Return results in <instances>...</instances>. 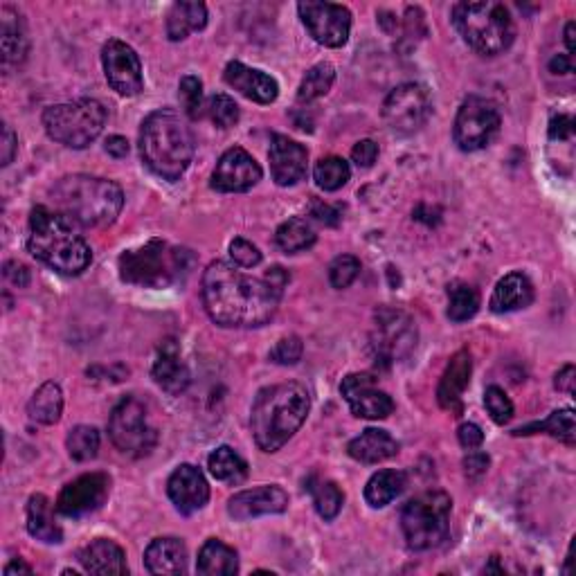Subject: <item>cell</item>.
I'll list each match as a JSON object with an SVG mask.
<instances>
[{
	"mask_svg": "<svg viewBox=\"0 0 576 576\" xmlns=\"http://www.w3.org/2000/svg\"><path fill=\"white\" fill-rule=\"evenodd\" d=\"M203 304L210 318L221 327L250 329L273 318L282 293L266 279L241 273L230 261H212L203 273Z\"/></svg>",
	"mask_w": 576,
	"mask_h": 576,
	"instance_id": "cell-1",
	"label": "cell"
},
{
	"mask_svg": "<svg viewBox=\"0 0 576 576\" xmlns=\"http://www.w3.org/2000/svg\"><path fill=\"white\" fill-rule=\"evenodd\" d=\"M311 396L300 383H277L264 387L255 396L250 412V428L264 453H277L306 421Z\"/></svg>",
	"mask_w": 576,
	"mask_h": 576,
	"instance_id": "cell-2",
	"label": "cell"
},
{
	"mask_svg": "<svg viewBox=\"0 0 576 576\" xmlns=\"http://www.w3.org/2000/svg\"><path fill=\"white\" fill-rule=\"evenodd\" d=\"M54 212L66 216L70 223L84 228H104L111 225L122 212L124 194L113 180L75 174L61 178L52 187Z\"/></svg>",
	"mask_w": 576,
	"mask_h": 576,
	"instance_id": "cell-3",
	"label": "cell"
},
{
	"mask_svg": "<svg viewBox=\"0 0 576 576\" xmlns=\"http://www.w3.org/2000/svg\"><path fill=\"white\" fill-rule=\"evenodd\" d=\"M27 248L36 259L61 275H81L93 261L88 243L66 216L43 205L34 207L30 214Z\"/></svg>",
	"mask_w": 576,
	"mask_h": 576,
	"instance_id": "cell-4",
	"label": "cell"
},
{
	"mask_svg": "<svg viewBox=\"0 0 576 576\" xmlns=\"http://www.w3.org/2000/svg\"><path fill=\"white\" fill-rule=\"evenodd\" d=\"M140 156L153 174L174 183L194 158V138L180 115L160 108L142 122Z\"/></svg>",
	"mask_w": 576,
	"mask_h": 576,
	"instance_id": "cell-5",
	"label": "cell"
},
{
	"mask_svg": "<svg viewBox=\"0 0 576 576\" xmlns=\"http://www.w3.org/2000/svg\"><path fill=\"white\" fill-rule=\"evenodd\" d=\"M453 25L475 52L486 57H495L507 50L516 36L509 7L493 0L457 3L453 7Z\"/></svg>",
	"mask_w": 576,
	"mask_h": 576,
	"instance_id": "cell-6",
	"label": "cell"
},
{
	"mask_svg": "<svg viewBox=\"0 0 576 576\" xmlns=\"http://www.w3.org/2000/svg\"><path fill=\"white\" fill-rule=\"evenodd\" d=\"M187 250L171 248L169 243L151 239L138 250H126L120 257V277L124 282L144 288H165L187 270Z\"/></svg>",
	"mask_w": 576,
	"mask_h": 576,
	"instance_id": "cell-7",
	"label": "cell"
},
{
	"mask_svg": "<svg viewBox=\"0 0 576 576\" xmlns=\"http://www.w3.org/2000/svg\"><path fill=\"white\" fill-rule=\"evenodd\" d=\"M453 500L444 491H426L403 507L401 527L408 547L414 552L439 547L450 531Z\"/></svg>",
	"mask_w": 576,
	"mask_h": 576,
	"instance_id": "cell-8",
	"label": "cell"
},
{
	"mask_svg": "<svg viewBox=\"0 0 576 576\" xmlns=\"http://www.w3.org/2000/svg\"><path fill=\"white\" fill-rule=\"evenodd\" d=\"M106 124V111L97 99H77V102L45 108L43 129L54 142L70 149H86L99 138Z\"/></svg>",
	"mask_w": 576,
	"mask_h": 576,
	"instance_id": "cell-9",
	"label": "cell"
},
{
	"mask_svg": "<svg viewBox=\"0 0 576 576\" xmlns=\"http://www.w3.org/2000/svg\"><path fill=\"white\" fill-rule=\"evenodd\" d=\"M108 435L124 455L131 457L149 455L158 441V432L147 421V410L133 396L115 405L108 419Z\"/></svg>",
	"mask_w": 576,
	"mask_h": 576,
	"instance_id": "cell-10",
	"label": "cell"
},
{
	"mask_svg": "<svg viewBox=\"0 0 576 576\" xmlns=\"http://www.w3.org/2000/svg\"><path fill=\"white\" fill-rule=\"evenodd\" d=\"M417 338V324L405 311L383 306V309L374 313L372 345L385 363H396V360L408 358L412 349L417 347Z\"/></svg>",
	"mask_w": 576,
	"mask_h": 576,
	"instance_id": "cell-11",
	"label": "cell"
},
{
	"mask_svg": "<svg viewBox=\"0 0 576 576\" xmlns=\"http://www.w3.org/2000/svg\"><path fill=\"white\" fill-rule=\"evenodd\" d=\"M500 131L498 106L484 97H468L455 117V142L462 151H480L489 147Z\"/></svg>",
	"mask_w": 576,
	"mask_h": 576,
	"instance_id": "cell-12",
	"label": "cell"
},
{
	"mask_svg": "<svg viewBox=\"0 0 576 576\" xmlns=\"http://www.w3.org/2000/svg\"><path fill=\"white\" fill-rule=\"evenodd\" d=\"M432 113V99L426 86L401 84L387 95L383 104V120L394 133L410 135L428 122Z\"/></svg>",
	"mask_w": 576,
	"mask_h": 576,
	"instance_id": "cell-13",
	"label": "cell"
},
{
	"mask_svg": "<svg viewBox=\"0 0 576 576\" xmlns=\"http://www.w3.org/2000/svg\"><path fill=\"white\" fill-rule=\"evenodd\" d=\"M302 23L324 48H342L351 32V12L345 5L318 3V0H304L297 5Z\"/></svg>",
	"mask_w": 576,
	"mask_h": 576,
	"instance_id": "cell-14",
	"label": "cell"
},
{
	"mask_svg": "<svg viewBox=\"0 0 576 576\" xmlns=\"http://www.w3.org/2000/svg\"><path fill=\"white\" fill-rule=\"evenodd\" d=\"M102 63L108 86H111L115 93L124 97H133L140 93L144 86L142 63L129 43L120 39L106 41L102 48Z\"/></svg>",
	"mask_w": 576,
	"mask_h": 576,
	"instance_id": "cell-15",
	"label": "cell"
},
{
	"mask_svg": "<svg viewBox=\"0 0 576 576\" xmlns=\"http://www.w3.org/2000/svg\"><path fill=\"white\" fill-rule=\"evenodd\" d=\"M111 491V477L106 473H86L66 484L57 498V511L68 518H81L97 511Z\"/></svg>",
	"mask_w": 576,
	"mask_h": 576,
	"instance_id": "cell-16",
	"label": "cell"
},
{
	"mask_svg": "<svg viewBox=\"0 0 576 576\" xmlns=\"http://www.w3.org/2000/svg\"><path fill=\"white\" fill-rule=\"evenodd\" d=\"M340 392L351 412L360 419H387L394 412L392 396L376 385L372 374H349L342 378Z\"/></svg>",
	"mask_w": 576,
	"mask_h": 576,
	"instance_id": "cell-17",
	"label": "cell"
},
{
	"mask_svg": "<svg viewBox=\"0 0 576 576\" xmlns=\"http://www.w3.org/2000/svg\"><path fill=\"white\" fill-rule=\"evenodd\" d=\"M261 180L259 162L246 149L232 147L216 162L212 174V189L223 194L248 192Z\"/></svg>",
	"mask_w": 576,
	"mask_h": 576,
	"instance_id": "cell-18",
	"label": "cell"
},
{
	"mask_svg": "<svg viewBox=\"0 0 576 576\" xmlns=\"http://www.w3.org/2000/svg\"><path fill=\"white\" fill-rule=\"evenodd\" d=\"M169 500L174 502V507L192 516V513L201 511L207 500H210V484H207L201 468L192 464H180L174 473L169 475L167 482Z\"/></svg>",
	"mask_w": 576,
	"mask_h": 576,
	"instance_id": "cell-19",
	"label": "cell"
},
{
	"mask_svg": "<svg viewBox=\"0 0 576 576\" xmlns=\"http://www.w3.org/2000/svg\"><path fill=\"white\" fill-rule=\"evenodd\" d=\"M270 160V174L279 187L297 185L306 176V167H309V153L300 142H295L286 135H273L268 149Z\"/></svg>",
	"mask_w": 576,
	"mask_h": 576,
	"instance_id": "cell-20",
	"label": "cell"
},
{
	"mask_svg": "<svg viewBox=\"0 0 576 576\" xmlns=\"http://www.w3.org/2000/svg\"><path fill=\"white\" fill-rule=\"evenodd\" d=\"M288 507V493L282 486L268 484L257 489L239 491L228 500V513L234 520H250L268 513H282Z\"/></svg>",
	"mask_w": 576,
	"mask_h": 576,
	"instance_id": "cell-21",
	"label": "cell"
},
{
	"mask_svg": "<svg viewBox=\"0 0 576 576\" xmlns=\"http://www.w3.org/2000/svg\"><path fill=\"white\" fill-rule=\"evenodd\" d=\"M471 374H473V358L468 354V349L457 351L446 365L444 374H441V381L437 387V401L441 408L448 410L450 414H455V417L462 414V396L468 383H471Z\"/></svg>",
	"mask_w": 576,
	"mask_h": 576,
	"instance_id": "cell-22",
	"label": "cell"
},
{
	"mask_svg": "<svg viewBox=\"0 0 576 576\" xmlns=\"http://www.w3.org/2000/svg\"><path fill=\"white\" fill-rule=\"evenodd\" d=\"M223 77L228 81V86L239 90L243 97H248L257 104H273L279 95V86L273 77L257 68H250L241 61H230L228 66H225Z\"/></svg>",
	"mask_w": 576,
	"mask_h": 576,
	"instance_id": "cell-23",
	"label": "cell"
},
{
	"mask_svg": "<svg viewBox=\"0 0 576 576\" xmlns=\"http://www.w3.org/2000/svg\"><path fill=\"white\" fill-rule=\"evenodd\" d=\"M153 381L158 383L167 394H180L187 390L189 385V369L185 365V360L180 358L178 345L174 340H165L158 349V356L153 360L151 367Z\"/></svg>",
	"mask_w": 576,
	"mask_h": 576,
	"instance_id": "cell-24",
	"label": "cell"
},
{
	"mask_svg": "<svg viewBox=\"0 0 576 576\" xmlns=\"http://www.w3.org/2000/svg\"><path fill=\"white\" fill-rule=\"evenodd\" d=\"M144 565L151 574L178 576L187 572V547L180 538H156L144 552Z\"/></svg>",
	"mask_w": 576,
	"mask_h": 576,
	"instance_id": "cell-25",
	"label": "cell"
},
{
	"mask_svg": "<svg viewBox=\"0 0 576 576\" xmlns=\"http://www.w3.org/2000/svg\"><path fill=\"white\" fill-rule=\"evenodd\" d=\"M79 563L88 574L111 576V574H126V556L122 547L108 538H97L79 552Z\"/></svg>",
	"mask_w": 576,
	"mask_h": 576,
	"instance_id": "cell-26",
	"label": "cell"
},
{
	"mask_svg": "<svg viewBox=\"0 0 576 576\" xmlns=\"http://www.w3.org/2000/svg\"><path fill=\"white\" fill-rule=\"evenodd\" d=\"M531 302H534V286H531L529 277L522 273H509L495 284L489 306L493 313H511L527 309Z\"/></svg>",
	"mask_w": 576,
	"mask_h": 576,
	"instance_id": "cell-27",
	"label": "cell"
},
{
	"mask_svg": "<svg viewBox=\"0 0 576 576\" xmlns=\"http://www.w3.org/2000/svg\"><path fill=\"white\" fill-rule=\"evenodd\" d=\"M347 450L360 464H378L399 453V444L387 430L367 428L351 441Z\"/></svg>",
	"mask_w": 576,
	"mask_h": 576,
	"instance_id": "cell-28",
	"label": "cell"
},
{
	"mask_svg": "<svg viewBox=\"0 0 576 576\" xmlns=\"http://www.w3.org/2000/svg\"><path fill=\"white\" fill-rule=\"evenodd\" d=\"M27 531L41 543L48 545H59L63 540V531L57 525L52 513V504L45 495L36 493L27 502Z\"/></svg>",
	"mask_w": 576,
	"mask_h": 576,
	"instance_id": "cell-29",
	"label": "cell"
},
{
	"mask_svg": "<svg viewBox=\"0 0 576 576\" xmlns=\"http://www.w3.org/2000/svg\"><path fill=\"white\" fill-rule=\"evenodd\" d=\"M198 574L205 576H232L239 572V558L232 547H228L221 540L210 538L198 552L196 563Z\"/></svg>",
	"mask_w": 576,
	"mask_h": 576,
	"instance_id": "cell-30",
	"label": "cell"
},
{
	"mask_svg": "<svg viewBox=\"0 0 576 576\" xmlns=\"http://www.w3.org/2000/svg\"><path fill=\"white\" fill-rule=\"evenodd\" d=\"M3 27H0V45H3L5 66H18L27 54V36L21 16L12 7L0 9Z\"/></svg>",
	"mask_w": 576,
	"mask_h": 576,
	"instance_id": "cell-31",
	"label": "cell"
},
{
	"mask_svg": "<svg viewBox=\"0 0 576 576\" xmlns=\"http://www.w3.org/2000/svg\"><path fill=\"white\" fill-rule=\"evenodd\" d=\"M207 25V7L203 3H176L167 14V36L171 41H183L192 32Z\"/></svg>",
	"mask_w": 576,
	"mask_h": 576,
	"instance_id": "cell-32",
	"label": "cell"
},
{
	"mask_svg": "<svg viewBox=\"0 0 576 576\" xmlns=\"http://www.w3.org/2000/svg\"><path fill=\"white\" fill-rule=\"evenodd\" d=\"M405 484H408V477H405L403 471L385 468V471H378L369 477L365 486V500L374 509L387 507L405 489Z\"/></svg>",
	"mask_w": 576,
	"mask_h": 576,
	"instance_id": "cell-33",
	"label": "cell"
},
{
	"mask_svg": "<svg viewBox=\"0 0 576 576\" xmlns=\"http://www.w3.org/2000/svg\"><path fill=\"white\" fill-rule=\"evenodd\" d=\"M63 412V392L57 383H43L39 390L34 392V396L27 403V414L36 423H43V426H52L61 419Z\"/></svg>",
	"mask_w": 576,
	"mask_h": 576,
	"instance_id": "cell-34",
	"label": "cell"
},
{
	"mask_svg": "<svg viewBox=\"0 0 576 576\" xmlns=\"http://www.w3.org/2000/svg\"><path fill=\"white\" fill-rule=\"evenodd\" d=\"M536 432H547L554 439L563 441V444L572 446L576 441V426H574V410L572 408H563L549 414L545 421H536L529 423V426L518 428L513 435H536Z\"/></svg>",
	"mask_w": 576,
	"mask_h": 576,
	"instance_id": "cell-35",
	"label": "cell"
},
{
	"mask_svg": "<svg viewBox=\"0 0 576 576\" xmlns=\"http://www.w3.org/2000/svg\"><path fill=\"white\" fill-rule=\"evenodd\" d=\"M207 468L210 473L221 482H230V484H239L246 480L248 475V464L234 453L230 446H221L216 448L214 453L207 459Z\"/></svg>",
	"mask_w": 576,
	"mask_h": 576,
	"instance_id": "cell-36",
	"label": "cell"
},
{
	"mask_svg": "<svg viewBox=\"0 0 576 576\" xmlns=\"http://www.w3.org/2000/svg\"><path fill=\"white\" fill-rule=\"evenodd\" d=\"M333 81H336V68H333L327 61L318 63V66H313L304 75L300 90H297V102L309 104V102H315V99L324 97L331 90Z\"/></svg>",
	"mask_w": 576,
	"mask_h": 576,
	"instance_id": "cell-37",
	"label": "cell"
},
{
	"mask_svg": "<svg viewBox=\"0 0 576 576\" xmlns=\"http://www.w3.org/2000/svg\"><path fill=\"white\" fill-rule=\"evenodd\" d=\"M275 241L277 246L282 248L288 255H293V252H302L306 248H311L315 243V232L309 223L304 219H288L277 228L275 234Z\"/></svg>",
	"mask_w": 576,
	"mask_h": 576,
	"instance_id": "cell-38",
	"label": "cell"
},
{
	"mask_svg": "<svg viewBox=\"0 0 576 576\" xmlns=\"http://www.w3.org/2000/svg\"><path fill=\"white\" fill-rule=\"evenodd\" d=\"M349 176H351L349 162L338 158V156L322 158L318 165H315V169H313L315 185H318L320 189H324V192H336V189L345 187Z\"/></svg>",
	"mask_w": 576,
	"mask_h": 576,
	"instance_id": "cell-39",
	"label": "cell"
},
{
	"mask_svg": "<svg viewBox=\"0 0 576 576\" xmlns=\"http://www.w3.org/2000/svg\"><path fill=\"white\" fill-rule=\"evenodd\" d=\"M480 309V295L473 286L453 284L448 288V318L453 322H466Z\"/></svg>",
	"mask_w": 576,
	"mask_h": 576,
	"instance_id": "cell-40",
	"label": "cell"
},
{
	"mask_svg": "<svg viewBox=\"0 0 576 576\" xmlns=\"http://www.w3.org/2000/svg\"><path fill=\"white\" fill-rule=\"evenodd\" d=\"M66 448L72 459L77 462H88L99 450V432L93 426H77L68 432Z\"/></svg>",
	"mask_w": 576,
	"mask_h": 576,
	"instance_id": "cell-41",
	"label": "cell"
},
{
	"mask_svg": "<svg viewBox=\"0 0 576 576\" xmlns=\"http://www.w3.org/2000/svg\"><path fill=\"white\" fill-rule=\"evenodd\" d=\"M342 502H345V495L333 482H320L313 489V504L315 511L320 513L324 520H333L342 509Z\"/></svg>",
	"mask_w": 576,
	"mask_h": 576,
	"instance_id": "cell-42",
	"label": "cell"
},
{
	"mask_svg": "<svg viewBox=\"0 0 576 576\" xmlns=\"http://www.w3.org/2000/svg\"><path fill=\"white\" fill-rule=\"evenodd\" d=\"M207 115L210 120L219 126V129H230L239 122V106L230 95H212L207 102Z\"/></svg>",
	"mask_w": 576,
	"mask_h": 576,
	"instance_id": "cell-43",
	"label": "cell"
},
{
	"mask_svg": "<svg viewBox=\"0 0 576 576\" xmlns=\"http://www.w3.org/2000/svg\"><path fill=\"white\" fill-rule=\"evenodd\" d=\"M484 405L486 410H489L491 419L498 423V426H504V423H509L513 417V403L507 396V392L502 390L498 385H491L486 387L484 392Z\"/></svg>",
	"mask_w": 576,
	"mask_h": 576,
	"instance_id": "cell-44",
	"label": "cell"
},
{
	"mask_svg": "<svg viewBox=\"0 0 576 576\" xmlns=\"http://www.w3.org/2000/svg\"><path fill=\"white\" fill-rule=\"evenodd\" d=\"M360 275V261L351 255H340L331 261L329 282L333 288H347Z\"/></svg>",
	"mask_w": 576,
	"mask_h": 576,
	"instance_id": "cell-45",
	"label": "cell"
},
{
	"mask_svg": "<svg viewBox=\"0 0 576 576\" xmlns=\"http://www.w3.org/2000/svg\"><path fill=\"white\" fill-rule=\"evenodd\" d=\"M180 102H183L185 113L196 120L198 115H201V108H203V84L201 79L194 77V75H185L180 79Z\"/></svg>",
	"mask_w": 576,
	"mask_h": 576,
	"instance_id": "cell-46",
	"label": "cell"
},
{
	"mask_svg": "<svg viewBox=\"0 0 576 576\" xmlns=\"http://www.w3.org/2000/svg\"><path fill=\"white\" fill-rule=\"evenodd\" d=\"M302 351H304L302 340L297 336H288L279 340L273 347V351H270V360L277 365H295L300 363Z\"/></svg>",
	"mask_w": 576,
	"mask_h": 576,
	"instance_id": "cell-47",
	"label": "cell"
},
{
	"mask_svg": "<svg viewBox=\"0 0 576 576\" xmlns=\"http://www.w3.org/2000/svg\"><path fill=\"white\" fill-rule=\"evenodd\" d=\"M230 257L237 266L241 268H252V266H259L261 261V252L255 246V243H250L246 239H234L230 243Z\"/></svg>",
	"mask_w": 576,
	"mask_h": 576,
	"instance_id": "cell-48",
	"label": "cell"
},
{
	"mask_svg": "<svg viewBox=\"0 0 576 576\" xmlns=\"http://www.w3.org/2000/svg\"><path fill=\"white\" fill-rule=\"evenodd\" d=\"M378 158V144L374 140H360L354 149H351V160L358 167H372Z\"/></svg>",
	"mask_w": 576,
	"mask_h": 576,
	"instance_id": "cell-49",
	"label": "cell"
},
{
	"mask_svg": "<svg viewBox=\"0 0 576 576\" xmlns=\"http://www.w3.org/2000/svg\"><path fill=\"white\" fill-rule=\"evenodd\" d=\"M549 138L565 142L574 138V120L570 115H556L549 122Z\"/></svg>",
	"mask_w": 576,
	"mask_h": 576,
	"instance_id": "cell-50",
	"label": "cell"
},
{
	"mask_svg": "<svg viewBox=\"0 0 576 576\" xmlns=\"http://www.w3.org/2000/svg\"><path fill=\"white\" fill-rule=\"evenodd\" d=\"M457 439L464 448L473 450V448L482 446L484 432L480 426H477V423H462V426H459V430H457Z\"/></svg>",
	"mask_w": 576,
	"mask_h": 576,
	"instance_id": "cell-51",
	"label": "cell"
},
{
	"mask_svg": "<svg viewBox=\"0 0 576 576\" xmlns=\"http://www.w3.org/2000/svg\"><path fill=\"white\" fill-rule=\"evenodd\" d=\"M489 471V455L486 453H471L464 457V473L468 480H477Z\"/></svg>",
	"mask_w": 576,
	"mask_h": 576,
	"instance_id": "cell-52",
	"label": "cell"
},
{
	"mask_svg": "<svg viewBox=\"0 0 576 576\" xmlns=\"http://www.w3.org/2000/svg\"><path fill=\"white\" fill-rule=\"evenodd\" d=\"M16 149H18L16 133L12 131V126L3 124V142H0V162H3V167H7L9 162L14 160Z\"/></svg>",
	"mask_w": 576,
	"mask_h": 576,
	"instance_id": "cell-53",
	"label": "cell"
},
{
	"mask_svg": "<svg viewBox=\"0 0 576 576\" xmlns=\"http://www.w3.org/2000/svg\"><path fill=\"white\" fill-rule=\"evenodd\" d=\"M5 277L14 286L25 288L27 284H30V268H27L25 264H21V261H7V264H5Z\"/></svg>",
	"mask_w": 576,
	"mask_h": 576,
	"instance_id": "cell-54",
	"label": "cell"
},
{
	"mask_svg": "<svg viewBox=\"0 0 576 576\" xmlns=\"http://www.w3.org/2000/svg\"><path fill=\"white\" fill-rule=\"evenodd\" d=\"M311 216L315 221H320L324 225H338V221H340V212L336 210V207H331L322 201L311 203Z\"/></svg>",
	"mask_w": 576,
	"mask_h": 576,
	"instance_id": "cell-55",
	"label": "cell"
},
{
	"mask_svg": "<svg viewBox=\"0 0 576 576\" xmlns=\"http://www.w3.org/2000/svg\"><path fill=\"white\" fill-rule=\"evenodd\" d=\"M574 383H576V372H574V365H565L561 372L556 374V390L558 392H565V394H574Z\"/></svg>",
	"mask_w": 576,
	"mask_h": 576,
	"instance_id": "cell-56",
	"label": "cell"
},
{
	"mask_svg": "<svg viewBox=\"0 0 576 576\" xmlns=\"http://www.w3.org/2000/svg\"><path fill=\"white\" fill-rule=\"evenodd\" d=\"M266 282L275 288L277 293H284V288H286V284H288V279H291V275L286 273V270L282 268V266H273L268 270L266 273Z\"/></svg>",
	"mask_w": 576,
	"mask_h": 576,
	"instance_id": "cell-57",
	"label": "cell"
},
{
	"mask_svg": "<svg viewBox=\"0 0 576 576\" xmlns=\"http://www.w3.org/2000/svg\"><path fill=\"white\" fill-rule=\"evenodd\" d=\"M106 151L111 153L113 158H124L126 153H129V142L122 135H111V138L106 140Z\"/></svg>",
	"mask_w": 576,
	"mask_h": 576,
	"instance_id": "cell-58",
	"label": "cell"
},
{
	"mask_svg": "<svg viewBox=\"0 0 576 576\" xmlns=\"http://www.w3.org/2000/svg\"><path fill=\"white\" fill-rule=\"evenodd\" d=\"M549 70H552L554 75H570L572 59L567 57V54H556V57L549 61Z\"/></svg>",
	"mask_w": 576,
	"mask_h": 576,
	"instance_id": "cell-59",
	"label": "cell"
},
{
	"mask_svg": "<svg viewBox=\"0 0 576 576\" xmlns=\"http://www.w3.org/2000/svg\"><path fill=\"white\" fill-rule=\"evenodd\" d=\"M5 576H14V574H32V567L23 563V561H12L9 565H5Z\"/></svg>",
	"mask_w": 576,
	"mask_h": 576,
	"instance_id": "cell-60",
	"label": "cell"
},
{
	"mask_svg": "<svg viewBox=\"0 0 576 576\" xmlns=\"http://www.w3.org/2000/svg\"><path fill=\"white\" fill-rule=\"evenodd\" d=\"M574 30H576L574 21H570V23L565 25V45H567V52H570V54H574V50H576V43H574Z\"/></svg>",
	"mask_w": 576,
	"mask_h": 576,
	"instance_id": "cell-61",
	"label": "cell"
}]
</instances>
